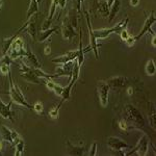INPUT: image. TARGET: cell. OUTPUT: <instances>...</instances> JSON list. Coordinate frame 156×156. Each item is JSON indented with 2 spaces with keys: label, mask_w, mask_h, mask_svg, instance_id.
Instances as JSON below:
<instances>
[{
  "label": "cell",
  "mask_w": 156,
  "mask_h": 156,
  "mask_svg": "<svg viewBox=\"0 0 156 156\" xmlns=\"http://www.w3.org/2000/svg\"><path fill=\"white\" fill-rule=\"evenodd\" d=\"M136 42V40H135V37H131V36H129V37L125 41V43L128 45V46H133L134 45V43Z\"/></svg>",
  "instance_id": "obj_34"
},
{
  "label": "cell",
  "mask_w": 156,
  "mask_h": 156,
  "mask_svg": "<svg viewBox=\"0 0 156 156\" xmlns=\"http://www.w3.org/2000/svg\"><path fill=\"white\" fill-rule=\"evenodd\" d=\"M37 1L39 2V3H41V2H42V0H37Z\"/></svg>",
  "instance_id": "obj_42"
},
{
  "label": "cell",
  "mask_w": 156,
  "mask_h": 156,
  "mask_svg": "<svg viewBox=\"0 0 156 156\" xmlns=\"http://www.w3.org/2000/svg\"><path fill=\"white\" fill-rule=\"evenodd\" d=\"M84 16H85V20H87V29H89V34H90V45L89 47H87V51H90L92 50L95 54V57L98 59L99 58V51H98V48H99L100 45L97 43V40L95 39V36H94V30L92 28V23H90V17L89 15V12L87 11L83 12Z\"/></svg>",
  "instance_id": "obj_5"
},
{
  "label": "cell",
  "mask_w": 156,
  "mask_h": 156,
  "mask_svg": "<svg viewBox=\"0 0 156 156\" xmlns=\"http://www.w3.org/2000/svg\"><path fill=\"white\" fill-rule=\"evenodd\" d=\"M109 85L104 81L98 82L97 94L99 98V102L102 107H106L108 104V94H109Z\"/></svg>",
  "instance_id": "obj_9"
},
{
  "label": "cell",
  "mask_w": 156,
  "mask_h": 156,
  "mask_svg": "<svg viewBox=\"0 0 156 156\" xmlns=\"http://www.w3.org/2000/svg\"><path fill=\"white\" fill-rule=\"evenodd\" d=\"M27 31V34H29L30 37H31L32 40H36L37 39V30H36V22H34V20H31L30 19V22L27 25L26 29H25Z\"/></svg>",
  "instance_id": "obj_28"
},
{
  "label": "cell",
  "mask_w": 156,
  "mask_h": 156,
  "mask_svg": "<svg viewBox=\"0 0 156 156\" xmlns=\"http://www.w3.org/2000/svg\"><path fill=\"white\" fill-rule=\"evenodd\" d=\"M125 109H126V115H127L128 119H129L130 122L133 124V127L142 129L145 125V120H144V118H143L142 114L138 112L137 108L132 106L131 104H128L126 105Z\"/></svg>",
  "instance_id": "obj_3"
},
{
  "label": "cell",
  "mask_w": 156,
  "mask_h": 156,
  "mask_svg": "<svg viewBox=\"0 0 156 156\" xmlns=\"http://www.w3.org/2000/svg\"><path fill=\"white\" fill-rule=\"evenodd\" d=\"M97 9L101 17H103V18L108 17V15H109V6H108L106 1H100L97 5Z\"/></svg>",
  "instance_id": "obj_27"
},
{
  "label": "cell",
  "mask_w": 156,
  "mask_h": 156,
  "mask_svg": "<svg viewBox=\"0 0 156 156\" xmlns=\"http://www.w3.org/2000/svg\"><path fill=\"white\" fill-rule=\"evenodd\" d=\"M59 115V108L58 107H54L53 109H51L49 112V117L52 118V119H57Z\"/></svg>",
  "instance_id": "obj_30"
},
{
  "label": "cell",
  "mask_w": 156,
  "mask_h": 156,
  "mask_svg": "<svg viewBox=\"0 0 156 156\" xmlns=\"http://www.w3.org/2000/svg\"><path fill=\"white\" fill-rule=\"evenodd\" d=\"M155 21H156L155 14H154V12H151L150 16L148 17L147 19H146V21H145L144 25H143V28H142V30L140 31V34H136V36H134L135 40H136V41H137V40H140V37L144 36L145 34H147V32H150L151 36H152V34H154V31H153V30L151 29V27L153 26V24L155 23Z\"/></svg>",
  "instance_id": "obj_11"
},
{
  "label": "cell",
  "mask_w": 156,
  "mask_h": 156,
  "mask_svg": "<svg viewBox=\"0 0 156 156\" xmlns=\"http://www.w3.org/2000/svg\"><path fill=\"white\" fill-rule=\"evenodd\" d=\"M97 154V143L94 142L92 145V147H90V150L89 152V155L90 156H95Z\"/></svg>",
  "instance_id": "obj_33"
},
{
  "label": "cell",
  "mask_w": 156,
  "mask_h": 156,
  "mask_svg": "<svg viewBox=\"0 0 156 156\" xmlns=\"http://www.w3.org/2000/svg\"><path fill=\"white\" fill-rule=\"evenodd\" d=\"M87 52V50L83 49L82 47V32L80 30V34H79V48H78V55H77V58H76V62H77V65L81 68V66L83 65L84 62V54Z\"/></svg>",
  "instance_id": "obj_21"
},
{
  "label": "cell",
  "mask_w": 156,
  "mask_h": 156,
  "mask_svg": "<svg viewBox=\"0 0 156 156\" xmlns=\"http://www.w3.org/2000/svg\"><path fill=\"white\" fill-rule=\"evenodd\" d=\"M29 22H30V19L26 20V22H25V23L22 25V26L20 27L18 30H17V32L14 34V36L5 37V39L2 40V42H1V49H2V53H3L4 55H6L7 51H9V47H11V45L12 44V42H14L15 40H16L17 37H19V34H21V32H23L24 30L26 29V27H27V25H28Z\"/></svg>",
  "instance_id": "obj_8"
},
{
  "label": "cell",
  "mask_w": 156,
  "mask_h": 156,
  "mask_svg": "<svg viewBox=\"0 0 156 156\" xmlns=\"http://www.w3.org/2000/svg\"><path fill=\"white\" fill-rule=\"evenodd\" d=\"M77 55H78V50H75V51H69L67 52L66 54L62 55L59 57H54V58L51 59L52 62L57 65H62V64H66L68 62H73L77 58Z\"/></svg>",
  "instance_id": "obj_15"
},
{
  "label": "cell",
  "mask_w": 156,
  "mask_h": 156,
  "mask_svg": "<svg viewBox=\"0 0 156 156\" xmlns=\"http://www.w3.org/2000/svg\"><path fill=\"white\" fill-rule=\"evenodd\" d=\"M24 57L26 58L30 64L32 65V67L34 68H42V65L41 62H39V59L37 58L36 54H34L31 52V50H30L29 46H26V49H25V55Z\"/></svg>",
  "instance_id": "obj_20"
},
{
  "label": "cell",
  "mask_w": 156,
  "mask_h": 156,
  "mask_svg": "<svg viewBox=\"0 0 156 156\" xmlns=\"http://www.w3.org/2000/svg\"><path fill=\"white\" fill-rule=\"evenodd\" d=\"M1 136L3 138V140L9 143L11 145L14 144V140L19 136V134L14 130H11L9 127L2 125L1 126Z\"/></svg>",
  "instance_id": "obj_16"
},
{
  "label": "cell",
  "mask_w": 156,
  "mask_h": 156,
  "mask_svg": "<svg viewBox=\"0 0 156 156\" xmlns=\"http://www.w3.org/2000/svg\"><path fill=\"white\" fill-rule=\"evenodd\" d=\"M21 77L25 81L30 82V83L41 84L43 83V78H40L34 72V67H28L24 64V62H21Z\"/></svg>",
  "instance_id": "obj_4"
},
{
  "label": "cell",
  "mask_w": 156,
  "mask_h": 156,
  "mask_svg": "<svg viewBox=\"0 0 156 156\" xmlns=\"http://www.w3.org/2000/svg\"><path fill=\"white\" fill-rule=\"evenodd\" d=\"M7 74H9V90L7 94H9V96L11 98L12 103H16V104L24 106V107L28 108V109L34 110V105L29 104V103L26 101L25 97L23 96V94H22V90L19 89L18 85L15 84L14 80H12V77L11 70H9Z\"/></svg>",
  "instance_id": "obj_1"
},
{
  "label": "cell",
  "mask_w": 156,
  "mask_h": 156,
  "mask_svg": "<svg viewBox=\"0 0 156 156\" xmlns=\"http://www.w3.org/2000/svg\"><path fill=\"white\" fill-rule=\"evenodd\" d=\"M119 34H120L121 39H122V41H124V42L126 41V40H127L128 37H129V36H130V34H129V32L127 31V28L123 29L122 31H121Z\"/></svg>",
  "instance_id": "obj_32"
},
{
  "label": "cell",
  "mask_w": 156,
  "mask_h": 156,
  "mask_svg": "<svg viewBox=\"0 0 156 156\" xmlns=\"http://www.w3.org/2000/svg\"><path fill=\"white\" fill-rule=\"evenodd\" d=\"M39 2L37 0H30L29 7L27 9V14H26V20H29L32 18L34 15H36L39 12Z\"/></svg>",
  "instance_id": "obj_26"
},
{
  "label": "cell",
  "mask_w": 156,
  "mask_h": 156,
  "mask_svg": "<svg viewBox=\"0 0 156 156\" xmlns=\"http://www.w3.org/2000/svg\"><path fill=\"white\" fill-rule=\"evenodd\" d=\"M3 148H4V144L2 140H0V152H2L3 151Z\"/></svg>",
  "instance_id": "obj_40"
},
{
  "label": "cell",
  "mask_w": 156,
  "mask_h": 156,
  "mask_svg": "<svg viewBox=\"0 0 156 156\" xmlns=\"http://www.w3.org/2000/svg\"><path fill=\"white\" fill-rule=\"evenodd\" d=\"M73 68H74V60L73 62H68L66 64H62V66L56 69V72L54 73L55 77H62V76H69L70 79L72 77Z\"/></svg>",
  "instance_id": "obj_13"
},
{
  "label": "cell",
  "mask_w": 156,
  "mask_h": 156,
  "mask_svg": "<svg viewBox=\"0 0 156 156\" xmlns=\"http://www.w3.org/2000/svg\"><path fill=\"white\" fill-rule=\"evenodd\" d=\"M6 54L9 55L11 59H16V58H20V57H24V55H25L24 44L20 37H17V39L12 42V44L11 45V47H9V49Z\"/></svg>",
  "instance_id": "obj_6"
},
{
  "label": "cell",
  "mask_w": 156,
  "mask_h": 156,
  "mask_svg": "<svg viewBox=\"0 0 156 156\" xmlns=\"http://www.w3.org/2000/svg\"><path fill=\"white\" fill-rule=\"evenodd\" d=\"M67 147H68V153H69L70 155L81 156L84 154V147L72 145L71 143H70V140H67Z\"/></svg>",
  "instance_id": "obj_22"
},
{
  "label": "cell",
  "mask_w": 156,
  "mask_h": 156,
  "mask_svg": "<svg viewBox=\"0 0 156 156\" xmlns=\"http://www.w3.org/2000/svg\"><path fill=\"white\" fill-rule=\"evenodd\" d=\"M44 53H45V55H49L50 53H51V47H50V45H47V46L45 47Z\"/></svg>",
  "instance_id": "obj_36"
},
{
  "label": "cell",
  "mask_w": 156,
  "mask_h": 156,
  "mask_svg": "<svg viewBox=\"0 0 156 156\" xmlns=\"http://www.w3.org/2000/svg\"><path fill=\"white\" fill-rule=\"evenodd\" d=\"M151 43H152L153 46H156V36L155 34H152V41H151Z\"/></svg>",
  "instance_id": "obj_38"
},
{
  "label": "cell",
  "mask_w": 156,
  "mask_h": 156,
  "mask_svg": "<svg viewBox=\"0 0 156 156\" xmlns=\"http://www.w3.org/2000/svg\"><path fill=\"white\" fill-rule=\"evenodd\" d=\"M146 73H147L149 76H153L156 73V66L154 59H149L146 64Z\"/></svg>",
  "instance_id": "obj_29"
},
{
  "label": "cell",
  "mask_w": 156,
  "mask_h": 156,
  "mask_svg": "<svg viewBox=\"0 0 156 156\" xmlns=\"http://www.w3.org/2000/svg\"><path fill=\"white\" fill-rule=\"evenodd\" d=\"M62 34L64 39L68 40V41H72L73 37H76V31H75L74 25H73L69 16L65 19L64 23L62 24Z\"/></svg>",
  "instance_id": "obj_10"
},
{
  "label": "cell",
  "mask_w": 156,
  "mask_h": 156,
  "mask_svg": "<svg viewBox=\"0 0 156 156\" xmlns=\"http://www.w3.org/2000/svg\"><path fill=\"white\" fill-rule=\"evenodd\" d=\"M107 145L112 151H118V152L123 151L125 149H129V148H130L129 146H128L126 143L124 142V140H121V138H119V137H115V136L108 137Z\"/></svg>",
  "instance_id": "obj_12"
},
{
  "label": "cell",
  "mask_w": 156,
  "mask_h": 156,
  "mask_svg": "<svg viewBox=\"0 0 156 156\" xmlns=\"http://www.w3.org/2000/svg\"><path fill=\"white\" fill-rule=\"evenodd\" d=\"M138 3H140V0H130V4L132 6H136L138 5Z\"/></svg>",
  "instance_id": "obj_37"
},
{
  "label": "cell",
  "mask_w": 156,
  "mask_h": 156,
  "mask_svg": "<svg viewBox=\"0 0 156 156\" xmlns=\"http://www.w3.org/2000/svg\"><path fill=\"white\" fill-rule=\"evenodd\" d=\"M43 83L46 85L50 90L54 92V94L57 95V96H60V94H62V89H64L62 87H60V85L55 83L54 81H52L51 78H43Z\"/></svg>",
  "instance_id": "obj_19"
},
{
  "label": "cell",
  "mask_w": 156,
  "mask_h": 156,
  "mask_svg": "<svg viewBox=\"0 0 156 156\" xmlns=\"http://www.w3.org/2000/svg\"><path fill=\"white\" fill-rule=\"evenodd\" d=\"M119 127H120L122 130H127L128 126H127V124H126V122H125V120H124V119H121V120L119 121Z\"/></svg>",
  "instance_id": "obj_35"
},
{
  "label": "cell",
  "mask_w": 156,
  "mask_h": 156,
  "mask_svg": "<svg viewBox=\"0 0 156 156\" xmlns=\"http://www.w3.org/2000/svg\"><path fill=\"white\" fill-rule=\"evenodd\" d=\"M128 22H129V18L123 19L122 21H120L117 25H115L114 27L110 28H103V29H97L94 30V36L96 40H103L108 37L112 34H120L123 29L127 28Z\"/></svg>",
  "instance_id": "obj_2"
},
{
  "label": "cell",
  "mask_w": 156,
  "mask_h": 156,
  "mask_svg": "<svg viewBox=\"0 0 156 156\" xmlns=\"http://www.w3.org/2000/svg\"><path fill=\"white\" fill-rule=\"evenodd\" d=\"M114 2V0H108V2H107V4H108V6H110L112 5V3Z\"/></svg>",
  "instance_id": "obj_41"
},
{
  "label": "cell",
  "mask_w": 156,
  "mask_h": 156,
  "mask_svg": "<svg viewBox=\"0 0 156 156\" xmlns=\"http://www.w3.org/2000/svg\"><path fill=\"white\" fill-rule=\"evenodd\" d=\"M106 83L109 85V87H125L127 82V78L124 76H115L106 80Z\"/></svg>",
  "instance_id": "obj_18"
},
{
  "label": "cell",
  "mask_w": 156,
  "mask_h": 156,
  "mask_svg": "<svg viewBox=\"0 0 156 156\" xmlns=\"http://www.w3.org/2000/svg\"><path fill=\"white\" fill-rule=\"evenodd\" d=\"M127 94H128V95H132V94H133V89H132L131 87H129L127 89Z\"/></svg>",
  "instance_id": "obj_39"
},
{
  "label": "cell",
  "mask_w": 156,
  "mask_h": 156,
  "mask_svg": "<svg viewBox=\"0 0 156 156\" xmlns=\"http://www.w3.org/2000/svg\"><path fill=\"white\" fill-rule=\"evenodd\" d=\"M57 6H58V0H51V5H50L48 18L46 19V21H45L44 24H43L42 30H46V29L50 28V25L52 23V20H53V17L55 15V12H56Z\"/></svg>",
  "instance_id": "obj_17"
},
{
  "label": "cell",
  "mask_w": 156,
  "mask_h": 156,
  "mask_svg": "<svg viewBox=\"0 0 156 156\" xmlns=\"http://www.w3.org/2000/svg\"><path fill=\"white\" fill-rule=\"evenodd\" d=\"M148 149H149V138H148L147 135H143L140 138V140L137 142L136 146L132 149V151L125 153L124 155L129 156V155L136 154L138 156H145L148 153Z\"/></svg>",
  "instance_id": "obj_7"
},
{
  "label": "cell",
  "mask_w": 156,
  "mask_h": 156,
  "mask_svg": "<svg viewBox=\"0 0 156 156\" xmlns=\"http://www.w3.org/2000/svg\"><path fill=\"white\" fill-rule=\"evenodd\" d=\"M58 30V26H54V27H50V28L46 29V30H42L39 34V37H37V42H45L47 39H49L51 34H53L54 32H56Z\"/></svg>",
  "instance_id": "obj_23"
},
{
  "label": "cell",
  "mask_w": 156,
  "mask_h": 156,
  "mask_svg": "<svg viewBox=\"0 0 156 156\" xmlns=\"http://www.w3.org/2000/svg\"><path fill=\"white\" fill-rule=\"evenodd\" d=\"M120 5H121V0H114L112 5L109 6V15H108L109 19H108V22H112L115 17L117 16V14L120 11Z\"/></svg>",
  "instance_id": "obj_24"
},
{
  "label": "cell",
  "mask_w": 156,
  "mask_h": 156,
  "mask_svg": "<svg viewBox=\"0 0 156 156\" xmlns=\"http://www.w3.org/2000/svg\"><path fill=\"white\" fill-rule=\"evenodd\" d=\"M12 104V101L9 102V104H5V103L0 99V115H1L3 119H7L14 123L15 122L14 112H12V108H11Z\"/></svg>",
  "instance_id": "obj_14"
},
{
  "label": "cell",
  "mask_w": 156,
  "mask_h": 156,
  "mask_svg": "<svg viewBox=\"0 0 156 156\" xmlns=\"http://www.w3.org/2000/svg\"><path fill=\"white\" fill-rule=\"evenodd\" d=\"M12 146H15V148H16V152H15V155H16V156L23 155L24 149H25V143H24V140L21 138L20 135L14 140V144H12Z\"/></svg>",
  "instance_id": "obj_25"
},
{
  "label": "cell",
  "mask_w": 156,
  "mask_h": 156,
  "mask_svg": "<svg viewBox=\"0 0 156 156\" xmlns=\"http://www.w3.org/2000/svg\"><path fill=\"white\" fill-rule=\"evenodd\" d=\"M34 110L36 112H37V114H42L43 110H44V107H43L42 102H37V103H34Z\"/></svg>",
  "instance_id": "obj_31"
}]
</instances>
